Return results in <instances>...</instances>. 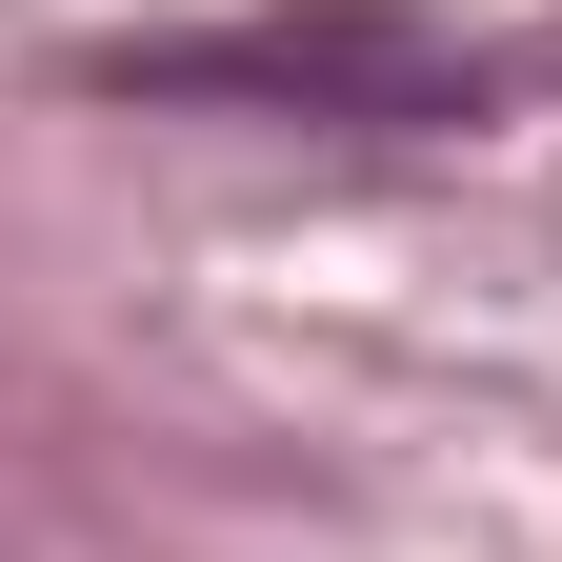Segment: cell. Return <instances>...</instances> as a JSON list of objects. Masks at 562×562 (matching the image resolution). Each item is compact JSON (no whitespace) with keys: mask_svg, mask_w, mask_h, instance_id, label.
<instances>
[{"mask_svg":"<svg viewBox=\"0 0 562 562\" xmlns=\"http://www.w3.org/2000/svg\"><path fill=\"white\" fill-rule=\"evenodd\" d=\"M101 81L140 101H302V121H462L482 60L402 0H322V21H201V41H121Z\"/></svg>","mask_w":562,"mask_h":562,"instance_id":"6da1fadb","label":"cell"}]
</instances>
